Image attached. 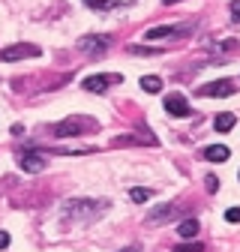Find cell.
Returning <instances> with one entry per match:
<instances>
[{"mask_svg": "<svg viewBox=\"0 0 240 252\" xmlns=\"http://www.w3.org/2000/svg\"><path fill=\"white\" fill-rule=\"evenodd\" d=\"M87 129H93V120H78V117H72V120L57 123V126H54V135H57V138H69V135H81V132H87Z\"/></svg>", "mask_w": 240, "mask_h": 252, "instance_id": "6da1fadb", "label": "cell"}, {"mask_svg": "<svg viewBox=\"0 0 240 252\" xmlns=\"http://www.w3.org/2000/svg\"><path fill=\"white\" fill-rule=\"evenodd\" d=\"M42 54V48L39 45H9V48H3L0 51V60L3 63H9V60H21V57H39Z\"/></svg>", "mask_w": 240, "mask_h": 252, "instance_id": "7a4b0ae2", "label": "cell"}, {"mask_svg": "<svg viewBox=\"0 0 240 252\" xmlns=\"http://www.w3.org/2000/svg\"><path fill=\"white\" fill-rule=\"evenodd\" d=\"M231 93H234V81L222 78V81H210V84H204V87L198 90V96H216V99H225V96H231Z\"/></svg>", "mask_w": 240, "mask_h": 252, "instance_id": "3957f363", "label": "cell"}, {"mask_svg": "<svg viewBox=\"0 0 240 252\" xmlns=\"http://www.w3.org/2000/svg\"><path fill=\"white\" fill-rule=\"evenodd\" d=\"M165 111L171 117H189V102L186 96H180V93H168L165 96Z\"/></svg>", "mask_w": 240, "mask_h": 252, "instance_id": "277c9868", "label": "cell"}, {"mask_svg": "<svg viewBox=\"0 0 240 252\" xmlns=\"http://www.w3.org/2000/svg\"><path fill=\"white\" fill-rule=\"evenodd\" d=\"M18 162H21V168H24L27 174H39V171L48 165V162H45V156H42V153H36V150L21 153V159H18Z\"/></svg>", "mask_w": 240, "mask_h": 252, "instance_id": "5b68a950", "label": "cell"}, {"mask_svg": "<svg viewBox=\"0 0 240 252\" xmlns=\"http://www.w3.org/2000/svg\"><path fill=\"white\" fill-rule=\"evenodd\" d=\"M108 42H111V36H81L78 39V51H84V54H102Z\"/></svg>", "mask_w": 240, "mask_h": 252, "instance_id": "8992f818", "label": "cell"}, {"mask_svg": "<svg viewBox=\"0 0 240 252\" xmlns=\"http://www.w3.org/2000/svg\"><path fill=\"white\" fill-rule=\"evenodd\" d=\"M117 81H123V78H120V75H90V78H84V90L102 93L108 84H117Z\"/></svg>", "mask_w": 240, "mask_h": 252, "instance_id": "52a82bcc", "label": "cell"}, {"mask_svg": "<svg viewBox=\"0 0 240 252\" xmlns=\"http://www.w3.org/2000/svg\"><path fill=\"white\" fill-rule=\"evenodd\" d=\"M84 3H87L90 9L108 12V9H114V6H126V3H132V0H84Z\"/></svg>", "mask_w": 240, "mask_h": 252, "instance_id": "ba28073f", "label": "cell"}, {"mask_svg": "<svg viewBox=\"0 0 240 252\" xmlns=\"http://www.w3.org/2000/svg\"><path fill=\"white\" fill-rule=\"evenodd\" d=\"M234 120H237V117H234L231 111H222V114H216V117H213L216 132H231V129H234Z\"/></svg>", "mask_w": 240, "mask_h": 252, "instance_id": "9c48e42d", "label": "cell"}, {"mask_svg": "<svg viewBox=\"0 0 240 252\" xmlns=\"http://www.w3.org/2000/svg\"><path fill=\"white\" fill-rule=\"evenodd\" d=\"M204 156H207L210 162H225V159H228V147H225V144H210V147L204 150Z\"/></svg>", "mask_w": 240, "mask_h": 252, "instance_id": "30bf717a", "label": "cell"}, {"mask_svg": "<svg viewBox=\"0 0 240 252\" xmlns=\"http://www.w3.org/2000/svg\"><path fill=\"white\" fill-rule=\"evenodd\" d=\"M183 30L180 27H150L147 30V39H162V36H180Z\"/></svg>", "mask_w": 240, "mask_h": 252, "instance_id": "8fae6325", "label": "cell"}, {"mask_svg": "<svg viewBox=\"0 0 240 252\" xmlns=\"http://www.w3.org/2000/svg\"><path fill=\"white\" fill-rule=\"evenodd\" d=\"M174 204H162V207H156L153 213H150V222H165V219H171L174 216Z\"/></svg>", "mask_w": 240, "mask_h": 252, "instance_id": "7c38bea8", "label": "cell"}, {"mask_svg": "<svg viewBox=\"0 0 240 252\" xmlns=\"http://www.w3.org/2000/svg\"><path fill=\"white\" fill-rule=\"evenodd\" d=\"M177 234L186 237V240H192V237L198 234V222H195V219H183V222H180V228H177Z\"/></svg>", "mask_w": 240, "mask_h": 252, "instance_id": "4fadbf2b", "label": "cell"}, {"mask_svg": "<svg viewBox=\"0 0 240 252\" xmlns=\"http://www.w3.org/2000/svg\"><path fill=\"white\" fill-rule=\"evenodd\" d=\"M141 90H147V93H159V90H162V78H156V75L141 78Z\"/></svg>", "mask_w": 240, "mask_h": 252, "instance_id": "5bb4252c", "label": "cell"}, {"mask_svg": "<svg viewBox=\"0 0 240 252\" xmlns=\"http://www.w3.org/2000/svg\"><path fill=\"white\" fill-rule=\"evenodd\" d=\"M129 198H132L135 204H141V201H147V198H150V189H141V186H135L132 192H129Z\"/></svg>", "mask_w": 240, "mask_h": 252, "instance_id": "9a60e30c", "label": "cell"}, {"mask_svg": "<svg viewBox=\"0 0 240 252\" xmlns=\"http://www.w3.org/2000/svg\"><path fill=\"white\" fill-rule=\"evenodd\" d=\"M174 252H204V246L201 243H180V246H174Z\"/></svg>", "mask_w": 240, "mask_h": 252, "instance_id": "2e32d148", "label": "cell"}, {"mask_svg": "<svg viewBox=\"0 0 240 252\" xmlns=\"http://www.w3.org/2000/svg\"><path fill=\"white\" fill-rule=\"evenodd\" d=\"M225 219H228V222H240V207H228L225 210Z\"/></svg>", "mask_w": 240, "mask_h": 252, "instance_id": "e0dca14e", "label": "cell"}, {"mask_svg": "<svg viewBox=\"0 0 240 252\" xmlns=\"http://www.w3.org/2000/svg\"><path fill=\"white\" fill-rule=\"evenodd\" d=\"M231 15H234V21L240 24V0H231Z\"/></svg>", "mask_w": 240, "mask_h": 252, "instance_id": "ac0fdd59", "label": "cell"}, {"mask_svg": "<svg viewBox=\"0 0 240 252\" xmlns=\"http://www.w3.org/2000/svg\"><path fill=\"white\" fill-rule=\"evenodd\" d=\"M207 186H210V192H216V189H219V180H216L213 174H207Z\"/></svg>", "mask_w": 240, "mask_h": 252, "instance_id": "d6986e66", "label": "cell"}, {"mask_svg": "<svg viewBox=\"0 0 240 252\" xmlns=\"http://www.w3.org/2000/svg\"><path fill=\"white\" fill-rule=\"evenodd\" d=\"M6 246H9V234H6V231H0V252H3Z\"/></svg>", "mask_w": 240, "mask_h": 252, "instance_id": "ffe728a7", "label": "cell"}, {"mask_svg": "<svg viewBox=\"0 0 240 252\" xmlns=\"http://www.w3.org/2000/svg\"><path fill=\"white\" fill-rule=\"evenodd\" d=\"M162 3H180V0H162Z\"/></svg>", "mask_w": 240, "mask_h": 252, "instance_id": "44dd1931", "label": "cell"}, {"mask_svg": "<svg viewBox=\"0 0 240 252\" xmlns=\"http://www.w3.org/2000/svg\"><path fill=\"white\" fill-rule=\"evenodd\" d=\"M123 252H138V249H135V246H129V249H123Z\"/></svg>", "mask_w": 240, "mask_h": 252, "instance_id": "7402d4cb", "label": "cell"}]
</instances>
